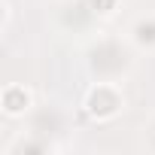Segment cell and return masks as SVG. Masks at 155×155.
Wrapping results in <instances>:
<instances>
[{"instance_id":"6da1fadb","label":"cell","mask_w":155,"mask_h":155,"mask_svg":"<svg viewBox=\"0 0 155 155\" xmlns=\"http://www.w3.org/2000/svg\"><path fill=\"white\" fill-rule=\"evenodd\" d=\"M25 104H28V94H25L21 88H9V91H6V97H3L6 113H21V110H25Z\"/></svg>"}]
</instances>
